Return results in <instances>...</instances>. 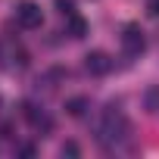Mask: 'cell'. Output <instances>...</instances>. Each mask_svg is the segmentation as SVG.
Here are the masks:
<instances>
[{
	"instance_id": "1",
	"label": "cell",
	"mask_w": 159,
	"mask_h": 159,
	"mask_svg": "<svg viewBox=\"0 0 159 159\" xmlns=\"http://www.w3.org/2000/svg\"><path fill=\"white\" fill-rule=\"evenodd\" d=\"M128 128H131L128 119H125L122 112L109 109V112L103 116V125H100V134H97V137H100L103 143H112V140H122V137L128 134Z\"/></svg>"
},
{
	"instance_id": "2",
	"label": "cell",
	"mask_w": 159,
	"mask_h": 159,
	"mask_svg": "<svg viewBox=\"0 0 159 159\" xmlns=\"http://www.w3.org/2000/svg\"><path fill=\"white\" fill-rule=\"evenodd\" d=\"M16 22L22 28H41L44 25V13L38 3H19L16 7Z\"/></svg>"
},
{
	"instance_id": "3",
	"label": "cell",
	"mask_w": 159,
	"mask_h": 159,
	"mask_svg": "<svg viewBox=\"0 0 159 159\" xmlns=\"http://www.w3.org/2000/svg\"><path fill=\"white\" fill-rule=\"evenodd\" d=\"M122 47H125V53H128V56H140V53L147 50L143 31H140L137 25H125V31H122Z\"/></svg>"
},
{
	"instance_id": "4",
	"label": "cell",
	"mask_w": 159,
	"mask_h": 159,
	"mask_svg": "<svg viewBox=\"0 0 159 159\" xmlns=\"http://www.w3.org/2000/svg\"><path fill=\"white\" fill-rule=\"evenodd\" d=\"M84 69H88L91 75H106V72L112 69V56L103 53V50H91V53L84 56Z\"/></svg>"
},
{
	"instance_id": "5",
	"label": "cell",
	"mask_w": 159,
	"mask_h": 159,
	"mask_svg": "<svg viewBox=\"0 0 159 159\" xmlns=\"http://www.w3.org/2000/svg\"><path fill=\"white\" fill-rule=\"evenodd\" d=\"M22 116L31 122V128H38V131H50L53 128V119L44 112V109H38L34 103H22Z\"/></svg>"
},
{
	"instance_id": "6",
	"label": "cell",
	"mask_w": 159,
	"mask_h": 159,
	"mask_svg": "<svg viewBox=\"0 0 159 159\" xmlns=\"http://www.w3.org/2000/svg\"><path fill=\"white\" fill-rule=\"evenodd\" d=\"M88 109H91V100H88V97H69V100H66V112H69L72 119H81Z\"/></svg>"
},
{
	"instance_id": "7",
	"label": "cell",
	"mask_w": 159,
	"mask_h": 159,
	"mask_svg": "<svg viewBox=\"0 0 159 159\" xmlns=\"http://www.w3.org/2000/svg\"><path fill=\"white\" fill-rule=\"evenodd\" d=\"M66 22H69V28H66V31H69V34H72L75 41H78V38H84V34H88V22H84L81 16H78V13H75V16H69Z\"/></svg>"
},
{
	"instance_id": "8",
	"label": "cell",
	"mask_w": 159,
	"mask_h": 159,
	"mask_svg": "<svg viewBox=\"0 0 159 159\" xmlns=\"http://www.w3.org/2000/svg\"><path fill=\"white\" fill-rule=\"evenodd\" d=\"M147 109H150V112L159 109V88H150V91H147Z\"/></svg>"
},
{
	"instance_id": "9",
	"label": "cell",
	"mask_w": 159,
	"mask_h": 159,
	"mask_svg": "<svg viewBox=\"0 0 159 159\" xmlns=\"http://www.w3.org/2000/svg\"><path fill=\"white\" fill-rule=\"evenodd\" d=\"M56 10H59V16H75V3H72V0H56Z\"/></svg>"
},
{
	"instance_id": "10",
	"label": "cell",
	"mask_w": 159,
	"mask_h": 159,
	"mask_svg": "<svg viewBox=\"0 0 159 159\" xmlns=\"http://www.w3.org/2000/svg\"><path fill=\"white\" fill-rule=\"evenodd\" d=\"M59 153H62V156H78V153H81V147H78L75 140H66V143L59 147Z\"/></svg>"
},
{
	"instance_id": "11",
	"label": "cell",
	"mask_w": 159,
	"mask_h": 159,
	"mask_svg": "<svg viewBox=\"0 0 159 159\" xmlns=\"http://www.w3.org/2000/svg\"><path fill=\"white\" fill-rule=\"evenodd\" d=\"M147 13L153 19H159V0H147Z\"/></svg>"
},
{
	"instance_id": "12",
	"label": "cell",
	"mask_w": 159,
	"mask_h": 159,
	"mask_svg": "<svg viewBox=\"0 0 159 159\" xmlns=\"http://www.w3.org/2000/svg\"><path fill=\"white\" fill-rule=\"evenodd\" d=\"M16 153L19 156H34V147L31 143H22V147H16Z\"/></svg>"
},
{
	"instance_id": "13",
	"label": "cell",
	"mask_w": 159,
	"mask_h": 159,
	"mask_svg": "<svg viewBox=\"0 0 159 159\" xmlns=\"http://www.w3.org/2000/svg\"><path fill=\"white\" fill-rule=\"evenodd\" d=\"M0 137H13V125H10V122L0 125Z\"/></svg>"
},
{
	"instance_id": "14",
	"label": "cell",
	"mask_w": 159,
	"mask_h": 159,
	"mask_svg": "<svg viewBox=\"0 0 159 159\" xmlns=\"http://www.w3.org/2000/svg\"><path fill=\"white\" fill-rule=\"evenodd\" d=\"M0 106H3V97H0Z\"/></svg>"
}]
</instances>
